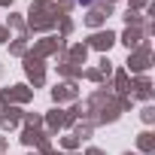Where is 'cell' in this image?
<instances>
[{"label":"cell","instance_id":"cell-1","mask_svg":"<svg viewBox=\"0 0 155 155\" xmlns=\"http://www.w3.org/2000/svg\"><path fill=\"white\" fill-rule=\"evenodd\" d=\"M76 3H85V6H88V3H94V0H76Z\"/></svg>","mask_w":155,"mask_h":155}]
</instances>
